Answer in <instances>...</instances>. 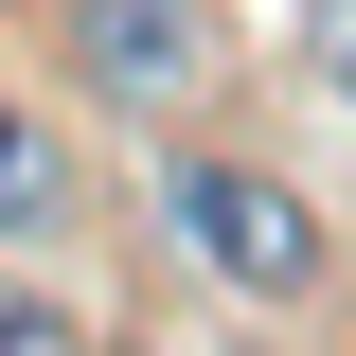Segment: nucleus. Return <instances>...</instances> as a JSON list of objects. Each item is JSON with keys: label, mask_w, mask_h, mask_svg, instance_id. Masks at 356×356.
<instances>
[{"label": "nucleus", "mask_w": 356, "mask_h": 356, "mask_svg": "<svg viewBox=\"0 0 356 356\" xmlns=\"http://www.w3.org/2000/svg\"><path fill=\"white\" fill-rule=\"evenodd\" d=\"M161 232H178V267L196 285H232V303H321L339 285V232H321V196L285 161H232V143H178L161 161Z\"/></svg>", "instance_id": "obj_1"}, {"label": "nucleus", "mask_w": 356, "mask_h": 356, "mask_svg": "<svg viewBox=\"0 0 356 356\" xmlns=\"http://www.w3.org/2000/svg\"><path fill=\"white\" fill-rule=\"evenodd\" d=\"M72 72L107 89V107H196V0H72Z\"/></svg>", "instance_id": "obj_2"}, {"label": "nucleus", "mask_w": 356, "mask_h": 356, "mask_svg": "<svg viewBox=\"0 0 356 356\" xmlns=\"http://www.w3.org/2000/svg\"><path fill=\"white\" fill-rule=\"evenodd\" d=\"M303 72H321V89L356 107V0H321V18H303Z\"/></svg>", "instance_id": "obj_5"}, {"label": "nucleus", "mask_w": 356, "mask_h": 356, "mask_svg": "<svg viewBox=\"0 0 356 356\" xmlns=\"http://www.w3.org/2000/svg\"><path fill=\"white\" fill-rule=\"evenodd\" d=\"M0 339H18V356H54V339H89V321L54 303V285H0Z\"/></svg>", "instance_id": "obj_4"}, {"label": "nucleus", "mask_w": 356, "mask_h": 356, "mask_svg": "<svg viewBox=\"0 0 356 356\" xmlns=\"http://www.w3.org/2000/svg\"><path fill=\"white\" fill-rule=\"evenodd\" d=\"M72 214H89V161H72V125H54L36 89H0V250H54Z\"/></svg>", "instance_id": "obj_3"}]
</instances>
